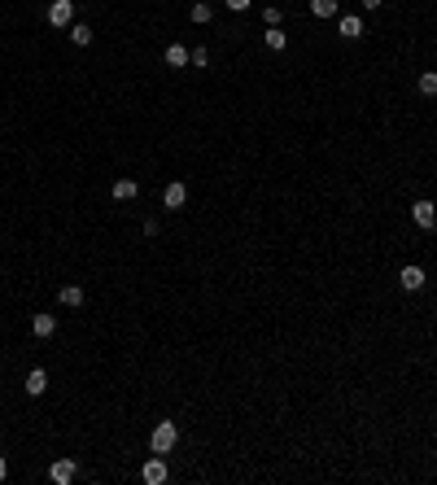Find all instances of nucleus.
<instances>
[{
    "instance_id": "nucleus-1",
    "label": "nucleus",
    "mask_w": 437,
    "mask_h": 485,
    "mask_svg": "<svg viewBox=\"0 0 437 485\" xmlns=\"http://www.w3.org/2000/svg\"><path fill=\"white\" fill-rule=\"evenodd\" d=\"M175 442H180V429H175V420H158L149 429V455H171Z\"/></svg>"
},
{
    "instance_id": "nucleus-2",
    "label": "nucleus",
    "mask_w": 437,
    "mask_h": 485,
    "mask_svg": "<svg viewBox=\"0 0 437 485\" xmlns=\"http://www.w3.org/2000/svg\"><path fill=\"white\" fill-rule=\"evenodd\" d=\"M167 477H171L167 455H149L145 468H140V481H145V485H167Z\"/></svg>"
},
{
    "instance_id": "nucleus-3",
    "label": "nucleus",
    "mask_w": 437,
    "mask_h": 485,
    "mask_svg": "<svg viewBox=\"0 0 437 485\" xmlns=\"http://www.w3.org/2000/svg\"><path fill=\"white\" fill-rule=\"evenodd\" d=\"M424 285H429V271H424L420 263H407L403 271H398V289H407V293H420Z\"/></svg>"
},
{
    "instance_id": "nucleus-4",
    "label": "nucleus",
    "mask_w": 437,
    "mask_h": 485,
    "mask_svg": "<svg viewBox=\"0 0 437 485\" xmlns=\"http://www.w3.org/2000/svg\"><path fill=\"white\" fill-rule=\"evenodd\" d=\"M411 223H416V228H424V232L437 228V206H433L429 197H420L416 206H411Z\"/></svg>"
},
{
    "instance_id": "nucleus-5",
    "label": "nucleus",
    "mask_w": 437,
    "mask_h": 485,
    "mask_svg": "<svg viewBox=\"0 0 437 485\" xmlns=\"http://www.w3.org/2000/svg\"><path fill=\"white\" fill-rule=\"evenodd\" d=\"M337 31H341V40H363V35H368L359 14H337Z\"/></svg>"
},
{
    "instance_id": "nucleus-6",
    "label": "nucleus",
    "mask_w": 437,
    "mask_h": 485,
    "mask_svg": "<svg viewBox=\"0 0 437 485\" xmlns=\"http://www.w3.org/2000/svg\"><path fill=\"white\" fill-rule=\"evenodd\" d=\"M75 477H79V464H75V459H53V468H49V481H53V485H70Z\"/></svg>"
},
{
    "instance_id": "nucleus-7",
    "label": "nucleus",
    "mask_w": 437,
    "mask_h": 485,
    "mask_svg": "<svg viewBox=\"0 0 437 485\" xmlns=\"http://www.w3.org/2000/svg\"><path fill=\"white\" fill-rule=\"evenodd\" d=\"M184 201H188V184L184 180H171L167 188H162V206L167 210H184Z\"/></svg>"
},
{
    "instance_id": "nucleus-8",
    "label": "nucleus",
    "mask_w": 437,
    "mask_h": 485,
    "mask_svg": "<svg viewBox=\"0 0 437 485\" xmlns=\"http://www.w3.org/2000/svg\"><path fill=\"white\" fill-rule=\"evenodd\" d=\"M75 22V0H53L49 5V27H70Z\"/></svg>"
},
{
    "instance_id": "nucleus-9",
    "label": "nucleus",
    "mask_w": 437,
    "mask_h": 485,
    "mask_svg": "<svg viewBox=\"0 0 437 485\" xmlns=\"http://www.w3.org/2000/svg\"><path fill=\"white\" fill-rule=\"evenodd\" d=\"M110 193H114V201H136V197H140V184L132 180V175H118Z\"/></svg>"
},
{
    "instance_id": "nucleus-10",
    "label": "nucleus",
    "mask_w": 437,
    "mask_h": 485,
    "mask_svg": "<svg viewBox=\"0 0 437 485\" xmlns=\"http://www.w3.org/2000/svg\"><path fill=\"white\" fill-rule=\"evenodd\" d=\"M22 389H27L31 398H44V389H49V372H44V368H31V372H27V385H22Z\"/></svg>"
},
{
    "instance_id": "nucleus-11",
    "label": "nucleus",
    "mask_w": 437,
    "mask_h": 485,
    "mask_svg": "<svg viewBox=\"0 0 437 485\" xmlns=\"http://www.w3.org/2000/svg\"><path fill=\"white\" fill-rule=\"evenodd\" d=\"M66 35H70V44H75V49H88V44L97 40L88 22H70V27H66Z\"/></svg>"
},
{
    "instance_id": "nucleus-12",
    "label": "nucleus",
    "mask_w": 437,
    "mask_h": 485,
    "mask_svg": "<svg viewBox=\"0 0 437 485\" xmlns=\"http://www.w3.org/2000/svg\"><path fill=\"white\" fill-rule=\"evenodd\" d=\"M31 333L40 337V341H44V337H53V333H57V315H44V311H40V315H31Z\"/></svg>"
},
{
    "instance_id": "nucleus-13",
    "label": "nucleus",
    "mask_w": 437,
    "mask_h": 485,
    "mask_svg": "<svg viewBox=\"0 0 437 485\" xmlns=\"http://www.w3.org/2000/svg\"><path fill=\"white\" fill-rule=\"evenodd\" d=\"M84 298H88L84 285H62V289H57V302H62V306H84Z\"/></svg>"
},
{
    "instance_id": "nucleus-14",
    "label": "nucleus",
    "mask_w": 437,
    "mask_h": 485,
    "mask_svg": "<svg viewBox=\"0 0 437 485\" xmlns=\"http://www.w3.org/2000/svg\"><path fill=\"white\" fill-rule=\"evenodd\" d=\"M188 53H193V49H184V44H167V53H162V57H167L171 70H184L188 66Z\"/></svg>"
},
{
    "instance_id": "nucleus-15",
    "label": "nucleus",
    "mask_w": 437,
    "mask_h": 485,
    "mask_svg": "<svg viewBox=\"0 0 437 485\" xmlns=\"http://www.w3.org/2000/svg\"><path fill=\"white\" fill-rule=\"evenodd\" d=\"M263 44L271 53H285L289 49V31H280V27H267V35H263Z\"/></svg>"
},
{
    "instance_id": "nucleus-16",
    "label": "nucleus",
    "mask_w": 437,
    "mask_h": 485,
    "mask_svg": "<svg viewBox=\"0 0 437 485\" xmlns=\"http://www.w3.org/2000/svg\"><path fill=\"white\" fill-rule=\"evenodd\" d=\"M188 18H193L197 27H206V22L215 18V5H210V0H193V9H188Z\"/></svg>"
},
{
    "instance_id": "nucleus-17",
    "label": "nucleus",
    "mask_w": 437,
    "mask_h": 485,
    "mask_svg": "<svg viewBox=\"0 0 437 485\" xmlns=\"http://www.w3.org/2000/svg\"><path fill=\"white\" fill-rule=\"evenodd\" d=\"M341 0H311V18H337Z\"/></svg>"
},
{
    "instance_id": "nucleus-18",
    "label": "nucleus",
    "mask_w": 437,
    "mask_h": 485,
    "mask_svg": "<svg viewBox=\"0 0 437 485\" xmlns=\"http://www.w3.org/2000/svg\"><path fill=\"white\" fill-rule=\"evenodd\" d=\"M416 88H420V97H437V70H424L416 79Z\"/></svg>"
},
{
    "instance_id": "nucleus-19",
    "label": "nucleus",
    "mask_w": 437,
    "mask_h": 485,
    "mask_svg": "<svg viewBox=\"0 0 437 485\" xmlns=\"http://www.w3.org/2000/svg\"><path fill=\"white\" fill-rule=\"evenodd\" d=\"M280 18H285V9H280V5H267V9H263V22H267V27H280Z\"/></svg>"
},
{
    "instance_id": "nucleus-20",
    "label": "nucleus",
    "mask_w": 437,
    "mask_h": 485,
    "mask_svg": "<svg viewBox=\"0 0 437 485\" xmlns=\"http://www.w3.org/2000/svg\"><path fill=\"white\" fill-rule=\"evenodd\" d=\"M188 66H210V49H193L188 53Z\"/></svg>"
},
{
    "instance_id": "nucleus-21",
    "label": "nucleus",
    "mask_w": 437,
    "mask_h": 485,
    "mask_svg": "<svg viewBox=\"0 0 437 485\" xmlns=\"http://www.w3.org/2000/svg\"><path fill=\"white\" fill-rule=\"evenodd\" d=\"M223 5H228V9H232V14H245V9H250V5H254V0H223Z\"/></svg>"
},
{
    "instance_id": "nucleus-22",
    "label": "nucleus",
    "mask_w": 437,
    "mask_h": 485,
    "mask_svg": "<svg viewBox=\"0 0 437 485\" xmlns=\"http://www.w3.org/2000/svg\"><path fill=\"white\" fill-rule=\"evenodd\" d=\"M359 5H363V9H368V14H376V9H381V5H385V0H359Z\"/></svg>"
},
{
    "instance_id": "nucleus-23",
    "label": "nucleus",
    "mask_w": 437,
    "mask_h": 485,
    "mask_svg": "<svg viewBox=\"0 0 437 485\" xmlns=\"http://www.w3.org/2000/svg\"><path fill=\"white\" fill-rule=\"evenodd\" d=\"M5 477H9V459L0 455V481H5Z\"/></svg>"
}]
</instances>
